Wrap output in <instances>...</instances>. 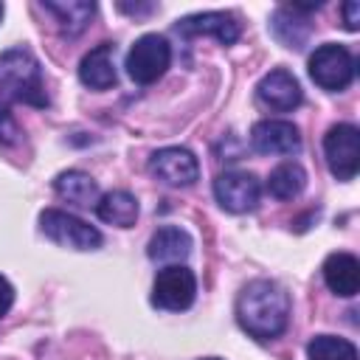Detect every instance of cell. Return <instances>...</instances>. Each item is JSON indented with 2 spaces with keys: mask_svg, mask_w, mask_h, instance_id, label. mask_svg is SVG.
<instances>
[{
  "mask_svg": "<svg viewBox=\"0 0 360 360\" xmlns=\"http://www.w3.org/2000/svg\"><path fill=\"white\" fill-rule=\"evenodd\" d=\"M236 321L256 340L278 338L290 323V295L270 278H256L236 298Z\"/></svg>",
  "mask_w": 360,
  "mask_h": 360,
  "instance_id": "1",
  "label": "cell"
},
{
  "mask_svg": "<svg viewBox=\"0 0 360 360\" xmlns=\"http://www.w3.org/2000/svg\"><path fill=\"white\" fill-rule=\"evenodd\" d=\"M304 186H307V172L295 160L278 163L267 177V191L276 200H292V197H298L304 191Z\"/></svg>",
  "mask_w": 360,
  "mask_h": 360,
  "instance_id": "20",
  "label": "cell"
},
{
  "mask_svg": "<svg viewBox=\"0 0 360 360\" xmlns=\"http://www.w3.org/2000/svg\"><path fill=\"white\" fill-rule=\"evenodd\" d=\"M357 11H360V6L354 3V0H349L346 6H343V25L349 28V31H357Z\"/></svg>",
  "mask_w": 360,
  "mask_h": 360,
  "instance_id": "24",
  "label": "cell"
},
{
  "mask_svg": "<svg viewBox=\"0 0 360 360\" xmlns=\"http://www.w3.org/2000/svg\"><path fill=\"white\" fill-rule=\"evenodd\" d=\"M53 191L62 200L73 202V205H96L98 202V186H96V180L90 174L79 172V169H68V172L56 174Z\"/></svg>",
  "mask_w": 360,
  "mask_h": 360,
  "instance_id": "19",
  "label": "cell"
},
{
  "mask_svg": "<svg viewBox=\"0 0 360 360\" xmlns=\"http://www.w3.org/2000/svg\"><path fill=\"white\" fill-rule=\"evenodd\" d=\"M39 231L62 248H73V250L101 248V231L98 228H93L90 222H84L68 211H59V208H45L39 214Z\"/></svg>",
  "mask_w": 360,
  "mask_h": 360,
  "instance_id": "3",
  "label": "cell"
},
{
  "mask_svg": "<svg viewBox=\"0 0 360 360\" xmlns=\"http://www.w3.org/2000/svg\"><path fill=\"white\" fill-rule=\"evenodd\" d=\"M307 357L309 360H360L354 343L335 335H315L307 343Z\"/></svg>",
  "mask_w": 360,
  "mask_h": 360,
  "instance_id": "21",
  "label": "cell"
},
{
  "mask_svg": "<svg viewBox=\"0 0 360 360\" xmlns=\"http://www.w3.org/2000/svg\"><path fill=\"white\" fill-rule=\"evenodd\" d=\"M149 172L174 188H186L194 186L200 177V163L194 158V152H188L186 146H163L149 158Z\"/></svg>",
  "mask_w": 360,
  "mask_h": 360,
  "instance_id": "8",
  "label": "cell"
},
{
  "mask_svg": "<svg viewBox=\"0 0 360 360\" xmlns=\"http://www.w3.org/2000/svg\"><path fill=\"white\" fill-rule=\"evenodd\" d=\"M0 17H3V3H0Z\"/></svg>",
  "mask_w": 360,
  "mask_h": 360,
  "instance_id": "27",
  "label": "cell"
},
{
  "mask_svg": "<svg viewBox=\"0 0 360 360\" xmlns=\"http://www.w3.org/2000/svg\"><path fill=\"white\" fill-rule=\"evenodd\" d=\"M309 76L318 87H323L329 93L346 90L354 79V56L349 53V48H343L338 42L318 45L309 56Z\"/></svg>",
  "mask_w": 360,
  "mask_h": 360,
  "instance_id": "4",
  "label": "cell"
},
{
  "mask_svg": "<svg viewBox=\"0 0 360 360\" xmlns=\"http://www.w3.org/2000/svg\"><path fill=\"white\" fill-rule=\"evenodd\" d=\"M194 242L188 236V231L177 228V225H163L158 228L152 236H149V245H146V256L152 262H186L188 253H191Z\"/></svg>",
  "mask_w": 360,
  "mask_h": 360,
  "instance_id": "15",
  "label": "cell"
},
{
  "mask_svg": "<svg viewBox=\"0 0 360 360\" xmlns=\"http://www.w3.org/2000/svg\"><path fill=\"white\" fill-rule=\"evenodd\" d=\"M174 31L180 37H202V34H211L217 37L222 45H233L242 34L239 28V20L228 11H205V14H191V17H183L174 22Z\"/></svg>",
  "mask_w": 360,
  "mask_h": 360,
  "instance_id": "12",
  "label": "cell"
},
{
  "mask_svg": "<svg viewBox=\"0 0 360 360\" xmlns=\"http://www.w3.org/2000/svg\"><path fill=\"white\" fill-rule=\"evenodd\" d=\"M321 273H323L326 287L340 298H352L360 290V262L352 253H343V250L329 253Z\"/></svg>",
  "mask_w": 360,
  "mask_h": 360,
  "instance_id": "14",
  "label": "cell"
},
{
  "mask_svg": "<svg viewBox=\"0 0 360 360\" xmlns=\"http://www.w3.org/2000/svg\"><path fill=\"white\" fill-rule=\"evenodd\" d=\"M11 304H14V287L8 284L6 276H0V318L11 309Z\"/></svg>",
  "mask_w": 360,
  "mask_h": 360,
  "instance_id": "23",
  "label": "cell"
},
{
  "mask_svg": "<svg viewBox=\"0 0 360 360\" xmlns=\"http://www.w3.org/2000/svg\"><path fill=\"white\" fill-rule=\"evenodd\" d=\"M42 8L56 17L59 28H62L68 37L82 34V31L87 28L90 17L96 14V3H93V0H45Z\"/></svg>",
  "mask_w": 360,
  "mask_h": 360,
  "instance_id": "16",
  "label": "cell"
},
{
  "mask_svg": "<svg viewBox=\"0 0 360 360\" xmlns=\"http://www.w3.org/2000/svg\"><path fill=\"white\" fill-rule=\"evenodd\" d=\"M256 98L262 107L267 110H276V112H287V110H295L301 104V84L298 79L284 70V68H273L270 73H264L256 84Z\"/></svg>",
  "mask_w": 360,
  "mask_h": 360,
  "instance_id": "10",
  "label": "cell"
},
{
  "mask_svg": "<svg viewBox=\"0 0 360 360\" xmlns=\"http://www.w3.org/2000/svg\"><path fill=\"white\" fill-rule=\"evenodd\" d=\"M270 28H273V37L284 45V48H301L312 31V25L307 22L304 11H298L295 6H281L276 8L273 20H270Z\"/></svg>",
  "mask_w": 360,
  "mask_h": 360,
  "instance_id": "17",
  "label": "cell"
},
{
  "mask_svg": "<svg viewBox=\"0 0 360 360\" xmlns=\"http://www.w3.org/2000/svg\"><path fill=\"white\" fill-rule=\"evenodd\" d=\"M96 214H98V219L107 222V225L129 228V225H135V219H138V200H135L129 191L115 188V191H107L104 197H98Z\"/></svg>",
  "mask_w": 360,
  "mask_h": 360,
  "instance_id": "18",
  "label": "cell"
},
{
  "mask_svg": "<svg viewBox=\"0 0 360 360\" xmlns=\"http://www.w3.org/2000/svg\"><path fill=\"white\" fill-rule=\"evenodd\" d=\"M323 158L338 180H352L360 169V132L354 124H335L323 135Z\"/></svg>",
  "mask_w": 360,
  "mask_h": 360,
  "instance_id": "6",
  "label": "cell"
},
{
  "mask_svg": "<svg viewBox=\"0 0 360 360\" xmlns=\"http://www.w3.org/2000/svg\"><path fill=\"white\" fill-rule=\"evenodd\" d=\"M79 79L90 90H107L115 84L118 70H115V45L101 42L93 51H87L79 62Z\"/></svg>",
  "mask_w": 360,
  "mask_h": 360,
  "instance_id": "13",
  "label": "cell"
},
{
  "mask_svg": "<svg viewBox=\"0 0 360 360\" xmlns=\"http://www.w3.org/2000/svg\"><path fill=\"white\" fill-rule=\"evenodd\" d=\"M202 360H219V357H202Z\"/></svg>",
  "mask_w": 360,
  "mask_h": 360,
  "instance_id": "26",
  "label": "cell"
},
{
  "mask_svg": "<svg viewBox=\"0 0 360 360\" xmlns=\"http://www.w3.org/2000/svg\"><path fill=\"white\" fill-rule=\"evenodd\" d=\"M250 146L262 155H292L301 146L298 127L284 118L256 121L250 129Z\"/></svg>",
  "mask_w": 360,
  "mask_h": 360,
  "instance_id": "11",
  "label": "cell"
},
{
  "mask_svg": "<svg viewBox=\"0 0 360 360\" xmlns=\"http://www.w3.org/2000/svg\"><path fill=\"white\" fill-rule=\"evenodd\" d=\"M217 202L231 214H248L259 205L262 183L250 172H222L214 180Z\"/></svg>",
  "mask_w": 360,
  "mask_h": 360,
  "instance_id": "9",
  "label": "cell"
},
{
  "mask_svg": "<svg viewBox=\"0 0 360 360\" xmlns=\"http://www.w3.org/2000/svg\"><path fill=\"white\" fill-rule=\"evenodd\" d=\"M118 8L121 11H127V14H149V11H155V3H143V6H132V3H118Z\"/></svg>",
  "mask_w": 360,
  "mask_h": 360,
  "instance_id": "25",
  "label": "cell"
},
{
  "mask_svg": "<svg viewBox=\"0 0 360 360\" xmlns=\"http://www.w3.org/2000/svg\"><path fill=\"white\" fill-rule=\"evenodd\" d=\"M169 65H172V45L166 42V37H160V34H143L129 48L124 68H127V73H129L132 82L152 84V82H158L166 73Z\"/></svg>",
  "mask_w": 360,
  "mask_h": 360,
  "instance_id": "5",
  "label": "cell"
},
{
  "mask_svg": "<svg viewBox=\"0 0 360 360\" xmlns=\"http://www.w3.org/2000/svg\"><path fill=\"white\" fill-rule=\"evenodd\" d=\"M0 96L31 107L48 104L42 68L28 48H8L0 53Z\"/></svg>",
  "mask_w": 360,
  "mask_h": 360,
  "instance_id": "2",
  "label": "cell"
},
{
  "mask_svg": "<svg viewBox=\"0 0 360 360\" xmlns=\"http://www.w3.org/2000/svg\"><path fill=\"white\" fill-rule=\"evenodd\" d=\"M197 298V278L186 264H169L158 270L152 284V304L169 312L188 309Z\"/></svg>",
  "mask_w": 360,
  "mask_h": 360,
  "instance_id": "7",
  "label": "cell"
},
{
  "mask_svg": "<svg viewBox=\"0 0 360 360\" xmlns=\"http://www.w3.org/2000/svg\"><path fill=\"white\" fill-rule=\"evenodd\" d=\"M20 135V127L8 110V98L0 96V143H14Z\"/></svg>",
  "mask_w": 360,
  "mask_h": 360,
  "instance_id": "22",
  "label": "cell"
}]
</instances>
